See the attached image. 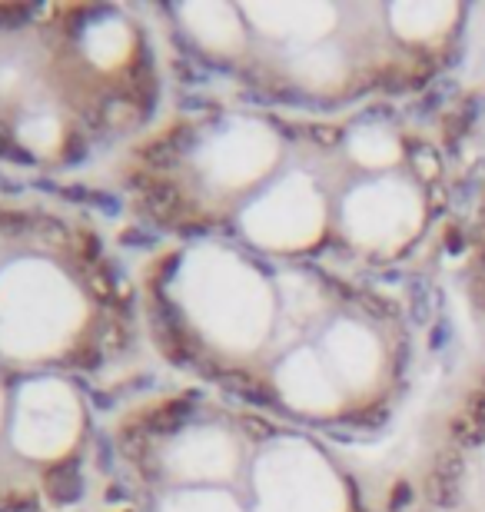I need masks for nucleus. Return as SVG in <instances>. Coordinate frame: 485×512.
<instances>
[{
    "instance_id": "1",
    "label": "nucleus",
    "mask_w": 485,
    "mask_h": 512,
    "mask_svg": "<svg viewBox=\"0 0 485 512\" xmlns=\"http://www.w3.org/2000/svg\"><path fill=\"white\" fill-rule=\"evenodd\" d=\"M84 320V300L70 280L40 260L14 263L0 273V350L10 356L57 353Z\"/></svg>"
},
{
    "instance_id": "2",
    "label": "nucleus",
    "mask_w": 485,
    "mask_h": 512,
    "mask_svg": "<svg viewBox=\"0 0 485 512\" xmlns=\"http://www.w3.org/2000/svg\"><path fill=\"white\" fill-rule=\"evenodd\" d=\"M183 303L196 323L230 350H250L266 333L263 280L223 250H196L180 270Z\"/></svg>"
},
{
    "instance_id": "3",
    "label": "nucleus",
    "mask_w": 485,
    "mask_h": 512,
    "mask_svg": "<svg viewBox=\"0 0 485 512\" xmlns=\"http://www.w3.org/2000/svg\"><path fill=\"white\" fill-rule=\"evenodd\" d=\"M80 403L74 389L60 380H34L20 386L14 406V446L24 456H64L80 436Z\"/></svg>"
},
{
    "instance_id": "4",
    "label": "nucleus",
    "mask_w": 485,
    "mask_h": 512,
    "mask_svg": "<svg viewBox=\"0 0 485 512\" xmlns=\"http://www.w3.org/2000/svg\"><path fill=\"white\" fill-rule=\"evenodd\" d=\"M273 157L276 140L270 130L260 124H236L206 147L203 170L220 187H246L270 167Z\"/></svg>"
},
{
    "instance_id": "5",
    "label": "nucleus",
    "mask_w": 485,
    "mask_h": 512,
    "mask_svg": "<svg viewBox=\"0 0 485 512\" xmlns=\"http://www.w3.org/2000/svg\"><path fill=\"white\" fill-rule=\"evenodd\" d=\"M167 469L177 479H226L236 469V446L220 429H193L167 449Z\"/></svg>"
},
{
    "instance_id": "6",
    "label": "nucleus",
    "mask_w": 485,
    "mask_h": 512,
    "mask_svg": "<svg viewBox=\"0 0 485 512\" xmlns=\"http://www.w3.org/2000/svg\"><path fill=\"white\" fill-rule=\"evenodd\" d=\"M183 24H187L206 47L213 50H233L240 47V20L230 7L223 4H190L180 10Z\"/></svg>"
},
{
    "instance_id": "7",
    "label": "nucleus",
    "mask_w": 485,
    "mask_h": 512,
    "mask_svg": "<svg viewBox=\"0 0 485 512\" xmlns=\"http://www.w3.org/2000/svg\"><path fill=\"white\" fill-rule=\"evenodd\" d=\"M130 47H133V34H130V27L123 24V20H117V17L100 20V24L90 27V30H87V37H84V50H87V57L94 60L97 67H103V70L120 67L123 60H127Z\"/></svg>"
},
{
    "instance_id": "8",
    "label": "nucleus",
    "mask_w": 485,
    "mask_h": 512,
    "mask_svg": "<svg viewBox=\"0 0 485 512\" xmlns=\"http://www.w3.org/2000/svg\"><path fill=\"white\" fill-rule=\"evenodd\" d=\"M20 143H24L27 150H34L37 157H47V153H54L60 147V137H64V130H60V120L57 117H47V114H37L20 124L17 130Z\"/></svg>"
},
{
    "instance_id": "9",
    "label": "nucleus",
    "mask_w": 485,
    "mask_h": 512,
    "mask_svg": "<svg viewBox=\"0 0 485 512\" xmlns=\"http://www.w3.org/2000/svg\"><path fill=\"white\" fill-rule=\"evenodd\" d=\"M163 512H240V509L223 493H180L167 499Z\"/></svg>"
},
{
    "instance_id": "10",
    "label": "nucleus",
    "mask_w": 485,
    "mask_h": 512,
    "mask_svg": "<svg viewBox=\"0 0 485 512\" xmlns=\"http://www.w3.org/2000/svg\"><path fill=\"white\" fill-rule=\"evenodd\" d=\"M20 84V70L10 64H0V94H14Z\"/></svg>"
},
{
    "instance_id": "11",
    "label": "nucleus",
    "mask_w": 485,
    "mask_h": 512,
    "mask_svg": "<svg viewBox=\"0 0 485 512\" xmlns=\"http://www.w3.org/2000/svg\"><path fill=\"white\" fill-rule=\"evenodd\" d=\"M0 413H4V403H0Z\"/></svg>"
}]
</instances>
